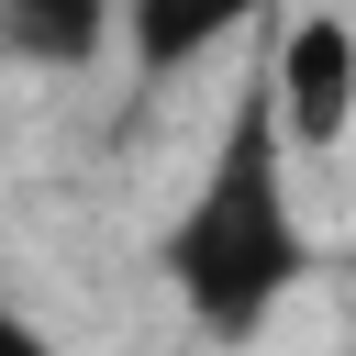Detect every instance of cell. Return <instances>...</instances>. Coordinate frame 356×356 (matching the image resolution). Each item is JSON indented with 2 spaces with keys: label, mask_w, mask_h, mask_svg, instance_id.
<instances>
[{
  "label": "cell",
  "mask_w": 356,
  "mask_h": 356,
  "mask_svg": "<svg viewBox=\"0 0 356 356\" xmlns=\"http://www.w3.org/2000/svg\"><path fill=\"white\" fill-rule=\"evenodd\" d=\"M156 278L178 289L189 334H211V345H256L267 312L312 278V234H300V200H289V134H278L267 56H256L245 89L222 100L211 167H200V189L178 200V222L156 234Z\"/></svg>",
  "instance_id": "6da1fadb"
},
{
  "label": "cell",
  "mask_w": 356,
  "mask_h": 356,
  "mask_svg": "<svg viewBox=\"0 0 356 356\" xmlns=\"http://www.w3.org/2000/svg\"><path fill=\"white\" fill-rule=\"evenodd\" d=\"M267 89H278L289 156L345 145V122H356V22L345 11H289L278 44H267Z\"/></svg>",
  "instance_id": "7a4b0ae2"
},
{
  "label": "cell",
  "mask_w": 356,
  "mask_h": 356,
  "mask_svg": "<svg viewBox=\"0 0 356 356\" xmlns=\"http://www.w3.org/2000/svg\"><path fill=\"white\" fill-rule=\"evenodd\" d=\"M267 0H122V56L145 89H167L178 67H200L222 33H245Z\"/></svg>",
  "instance_id": "3957f363"
},
{
  "label": "cell",
  "mask_w": 356,
  "mask_h": 356,
  "mask_svg": "<svg viewBox=\"0 0 356 356\" xmlns=\"http://www.w3.org/2000/svg\"><path fill=\"white\" fill-rule=\"evenodd\" d=\"M122 33V0H0V56L11 67H89Z\"/></svg>",
  "instance_id": "277c9868"
},
{
  "label": "cell",
  "mask_w": 356,
  "mask_h": 356,
  "mask_svg": "<svg viewBox=\"0 0 356 356\" xmlns=\"http://www.w3.org/2000/svg\"><path fill=\"white\" fill-rule=\"evenodd\" d=\"M0 356H67V345H56V334H44V323H33V312L0 289Z\"/></svg>",
  "instance_id": "5b68a950"
}]
</instances>
